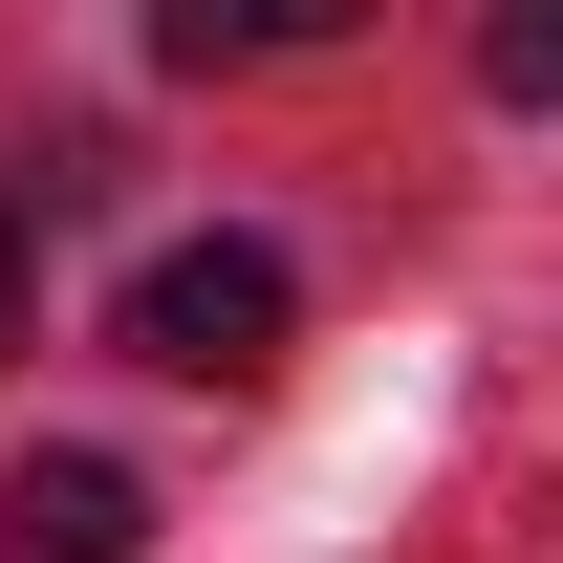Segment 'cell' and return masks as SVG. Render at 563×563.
Masks as SVG:
<instances>
[{"instance_id":"6da1fadb","label":"cell","mask_w":563,"mask_h":563,"mask_svg":"<svg viewBox=\"0 0 563 563\" xmlns=\"http://www.w3.org/2000/svg\"><path fill=\"white\" fill-rule=\"evenodd\" d=\"M282 325H303V282H282V239H174V261L131 282V347L196 368V390H261Z\"/></svg>"},{"instance_id":"7a4b0ae2","label":"cell","mask_w":563,"mask_h":563,"mask_svg":"<svg viewBox=\"0 0 563 563\" xmlns=\"http://www.w3.org/2000/svg\"><path fill=\"white\" fill-rule=\"evenodd\" d=\"M0 542L22 563H131L152 542V477L131 455H22V477H0Z\"/></svg>"},{"instance_id":"3957f363","label":"cell","mask_w":563,"mask_h":563,"mask_svg":"<svg viewBox=\"0 0 563 563\" xmlns=\"http://www.w3.org/2000/svg\"><path fill=\"white\" fill-rule=\"evenodd\" d=\"M0 347H22V217H0Z\"/></svg>"}]
</instances>
